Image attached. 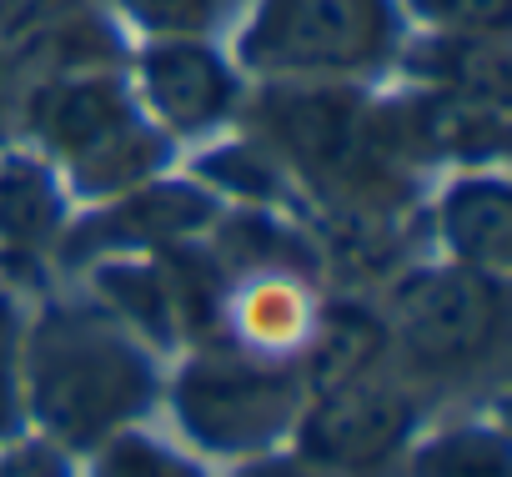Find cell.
Here are the masks:
<instances>
[{
	"mask_svg": "<svg viewBox=\"0 0 512 477\" xmlns=\"http://www.w3.org/2000/svg\"><path fill=\"white\" fill-rule=\"evenodd\" d=\"M26 367H31L36 417L71 447H91L111 437L156 392L146 357L106 317H86V312L46 317L31 337Z\"/></svg>",
	"mask_w": 512,
	"mask_h": 477,
	"instance_id": "6da1fadb",
	"label": "cell"
},
{
	"mask_svg": "<svg viewBox=\"0 0 512 477\" xmlns=\"http://www.w3.org/2000/svg\"><path fill=\"white\" fill-rule=\"evenodd\" d=\"M392 0H262L246 61L272 76H357L392 56Z\"/></svg>",
	"mask_w": 512,
	"mask_h": 477,
	"instance_id": "7a4b0ae2",
	"label": "cell"
},
{
	"mask_svg": "<svg viewBox=\"0 0 512 477\" xmlns=\"http://www.w3.org/2000/svg\"><path fill=\"white\" fill-rule=\"evenodd\" d=\"M387 332L427 372L477 367L502 337V287L477 267L417 272L397 287Z\"/></svg>",
	"mask_w": 512,
	"mask_h": 477,
	"instance_id": "3957f363",
	"label": "cell"
},
{
	"mask_svg": "<svg viewBox=\"0 0 512 477\" xmlns=\"http://www.w3.org/2000/svg\"><path fill=\"white\" fill-rule=\"evenodd\" d=\"M297 377L282 367H262L246 357H206L191 362L176 387L181 427L216 452L267 447L297 412Z\"/></svg>",
	"mask_w": 512,
	"mask_h": 477,
	"instance_id": "277c9868",
	"label": "cell"
},
{
	"mask_svg": "<svg viewBox=\"0 0 512 477\" xmlns=\"http://www.w3.org/2000/svg\"><path fill=\"white\" fill-rule=\"evenodd\" d=\"M41 131L81 171L86 186H126L161 156V141L131 116L126 96L111 81L56 86L41 101Z\"/></svg>",
	"mask_w": 512,
	"mask_h": 477,
	"instance_id": "5b68a950",
	"label": "cell"
},
{
	"mask_svg": "<svg viewBox=\"0 0 512 477\" xmlns=\"http://www.w3.org/2000/svg\"><path fill=\"white\" fill-rule=\"evenodd\" d=\"M412 432V402L392 382L357 377L332 392H317L302 422V457L337 472H367L387 462Z\"/></svg>",
	"mask_w": 512,
	"mask_h": 477,
	"instance_id": "8992f818",
	"label": "cell"
},
{
	"mask_svg": "<svg viewBox=\"0 0 512 477\" xmlns=\"http://www.w3.org/2000/svg\"><path fill=\"white\" fill-rule=\"evenodd\" d=\"M267 131L312 171H352L357 161H367V121L357 111L352 96L337 91H277L262 106Z\"/></svg>",
	"mask_w": 512,
	"mask_h": 477,
	"instance_id": "52a82bcc",
	"label": "cell"
},
{
	"mask_svg": "<svg viewBox=\"0 0 512 477\" xmlns=\"http://www.w3.org/2000/svg\"><path fill=\"white\" fill-rule=\"evenodd\" d=\"M141 81H146L156 116L176 131H206L211 121H221L231 111V96H236L231 71L196 41L156 46L141 61Z\"/></svg>",
	"mask_w": 512,
	"mask_h": 477,
	"instance_id": "ba28073f",
	"label": "cell"
},
{
	"mask_svg": "<svg viewBox=\"0 0 512 477\" xmlns=\"http://www.w3.org/2000/svg\"><path fill=\"white\" fill-rule=\"evenodd\" d=\"M442 231L462 267L502 272L512 257V196L502 181H462L442 206Z\"/></svg>",
	"mask_w": 512,
	"mask_h": 477,
	"instance_id": "9c48e42d",
	"label": "cell"
},
{
	"mask_svg": "<svg viewBox=\"0 0 512 477\" xmlns=\"http://www.w3.org/2000/svg\"><path fill=\"white\" fill-rule=\"evenodd\" d=\"M392 332L387 322H377L367 307H332L312 337V362H307V382L312 392H332L342 382L372 377V367L382 362Z\"/></svg>",
	"mask_w": 512,
	"mask_h": 477,
	"instance_id": "30bf717a",
	"label": "cell"
},
{
	"mask_svg": "<svg viewBox=\"0 0 512 477\" xmlns=\"http://www.w3.org/2000/svg\"><path fill=\"white\" fill-rule=\"evenodd\" d=\"M206 221H211V201L201 191L156 186V191H136L116 211L96 216L81 231V242H91V236H116V242H176V236H191Z\"/></svg>",
	"mask_w": 512,
	"mask_h": 477,
	"instance_id": "8fae6325",
	"label": "cell"
},
{
	"mask_svg": "<svg viewBox=\"0 0 512 477\" xmlns=\"http://www.w3.org/2000/svg\"><path fill=\"white\" fill-rule=\"evenodd\" d=\"M106 297L146 337H156V342L176 337L181 302H176V282H166L161 272H151V267H116V272H106Z\"/></svg>",
	"mask_w": 512,
	"mask_h": 477,
	"instance_id": "7c38bea8",
	"label": "cell"
},
{
	"mask_svg": "<svg viewBox=\"0 0 512 477\" xmlns=\"http://www.w3.org/2000/svg\"><path fill=\"white\" fill-rule=\"evenodd\" d=\"M417 477H512V457L497 432L467 427L427 442L417 452Z\"/></svg>",
	"mask_w": 512,
	"mask_h": 477,
	"instance_id": "4fadbf2b",
	"label": "cell"
},
{
	"mask_svg": "<svg viewBox=\"0 0 512 477\" xmlns=\"http://www.w3.org/2000/svg\"><path fill=\"white\" fill-rule=\"evenodd\" d=\"M116 6L151 36H171V41H196L206 36L236 0H116Z\"/></svg>",
	"mask_w": 512,
	"mask_h": 477,
	"instance_id": "5bb4252c",
	"label": "cell"
},
{
	"mask_svg": "<svg viewBox=\"0 0 512 477\" xmlns=\"http://www.w3.org/2000/svg\"><path fill=\"white\" fill-rule=\"evenodd\" d=\"M56 216V196L31 166H6L0 171V231L11 236H41Z\"/></svg>",
	"mask_w": 512,
	"mask_h": 477,
	"instance_id": "9a60e30c",
	"label": "cell"
},
{
	"mask_svg": "<svg viewBox=\"0 0 512 477\" xmlns=\"http://www.w3.org/2000/svg\"><path fill=\"white\" fill-rule=\"evenodd\" d=\"M417 11L447 36H502L512 0H417Z\"/></svg>",
	"mask_w": 512,
	"mask_h": 477,
	"instance_id": "2e32d148",
	"label": "cell"
},
{
	"mask_svg": "<svg viewBox=\"0 0 512 477\" xmlns=\"http://www.w3.org/2000/svg\"><path fill=\"white\" fill-rule=\"evenodd\" d=\"M96 477H201L196 467H186L181 457H171L156 442L141 437H116L106 447V457L96 462Z\"/></svg>",
	"mask_w": 512,
	"mask_h": 477,
	"instance_id": "e0dca14e",
	"label": "cell"
},
{
	"mask_svg": "<svg viewBox=\"0 0 512 477\" xmlns=\"http://www.w3.org/2000/svg\"><path fill=\"white\" fill-rule=\"evenodd\" d=\"M241 477H312L302 462H256V467H246Z\"/></svg>",
	"mask_w": 512,
	"mask_h": 477,
	"instance_id": "ac0fdd59",
	"label": "cell"
},
{
	"mask_svg": "<svg viewBox=\"0 0 512 477\" xmlns=\"http://www.w3.org/2000/svg\"><path fill=\"white\" fill-rule=\"evenodd\" d=\"M11 417V362H6V327H0V422Z\"/></svg>",
	"mask_w": 512,
	"mask_h": 477,
	"instance_id": "d6986e66",
	"label": "cell"
}]
</instances>
